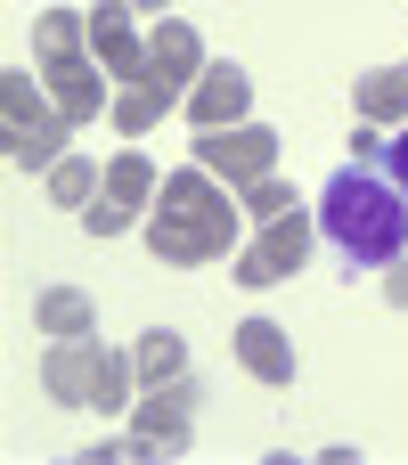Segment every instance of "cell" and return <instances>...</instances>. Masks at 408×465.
I'll list each match as a JSON object with an SVG mask.
<instances>
[{"instance_id": "cell-3", "label": "cell", "mask_w": 408, "mask_h": 465, "mask_svg": "<svg viewBox=\"0 0 408 465\" xmlns=\"http://www.w3.org/2000/svg\"><path fill=\"white\" fill-rule=\"evenodd\" d=\"M33 57H41V82H49V98L65 106V123H98L106 106H114V74L98 65V49H90V16H74V8H49L41 25H33Z\"/></svg>"}, {"instance_id": "cell-7", "label": "cell", "mask_w": 408, "mask_h": 465, "mask_svg": "<svg viewBox=\"0 0 408 465\" xmlns=\"http://www.w3.org/2000/svg\"><path fill=\"white\" fill-rule=\"evenodd\" d=\"M311 229H319V221H311L303 204H294V213H278V221H262V229L237 245V286H254V294H262V286L294 278V270L311 262Z\"/></svg>"}, {"instance_id": "cell-9", "label": "cell", "mask_w": 408, "mask_h": 465, "mask_svg": "<svg viewBox=\"0 0 408 465\" xmlns=\"http://www.w3.org/2000/svg\"><path fill=\"white\" fill-rule=\"evenodd\" d=\"M196 163H204L213 180H229V188L245 196L254 180H270V172H278V131H270V123H229V131H196Z\"/></svg>"}, {"instance_id": "cell-21", "label": "cell", "mask_w": 408, "mask_h": 465, "mask_svg": "<svg viewBox=\"0 0 408 465\" xmlns=\"http://www.w3.org/2000/svg\"><path fill=\"white\" fill-rule=\"evenodd\" d=\"M384 294H393V302L408 311V262H393V278H384Z\"/></svg>"}, {"instance_id": "cell-20", "label": "cell", "mask_w": 408, "mask_h": 465, "mask_svg": "<svg viewBox=\"0 0 408 465\" xmlns=\"http://www.w3.org/2000/svg\"><path fill=\"white\" fill-rule=\"evenodd\" d=\"M384 172H393V180H401V188H408V123H401V131H393V147H384Z\"/></svg>"}, {"instance_id": "cell-8", "label": "cell", "mask_w": 408, "mask_h": 465, "mask_svg": "<svg viewBox=\"0 0 408 465\" xmlns=\"http://www.w3.org/2000/svg\"><path fill=\"white\" fill-rule=\"evenodd\" d=\"M196 401H204V384H196V376L147 384V392H139V417H131L139 458H180V450H188V433H196Z\"/></svg>"}, {"instance_id": "cell-6", "label": "cell", "mask_w": 408, "mask_h": 465, "mask_svg": "<svg viewBox=\"0 0 408 465\" xmlns=\"http://www.w3.org/2000/svg\"><path fill=\"white\" fill-rule=\"evenodd\" d=\"M155 163L139 155V147H123V155H106V180H98V196L82 204V229L90 237H123V229H139L147 221V204H155Z\"/></svg>"}, {"instance_id": "cell-12", "label": "cell", "mask_w": 408, "mask_h": 465, "mask_svg": "<svg viewBox=\"0 0 408 465\" xmlns=\"http://www.w3.org/2000/svg\"><path fill=\"white\" fill-rule=\"evenodd\" d=\"M90 49H98V65H106L114 82H139V74H147V33L131 25V8H123V0L90 8Z\"/></svg>"}, {"instance_id": "cell-17", "label": "cell", "mask_w": 408, "mask_h": 465, "mask_svg": "<svg viewBox=\"0 0 408 465\" xmlns=\"http://www.w3.org/2000/svg\"><path fill=\"white\" fill-rule=\"evenodd\" d=\"M131 376H139V392H147V384H172V376H188V343H180L172 327H147V335L131 343Z\"/></svg>"}, {"instance_id": "cell-19", "label": "cell", "mask_w": 408, "mask_h": 465, "mask_svg": "<svg viewBox=\"0 0 408 465\" xmlns=\"http://www.w3.org/2000/svg\"><path fill=\"white\" fill-rule=\"evenodd\" d=\"M278 213H294V188L270 172V180H254V188H245V221L262 229V221H278Z\"/></svg>"}, {"instance_id": "cell-4", "label": "cell", "mask_w": 408, "mask_h": 465, "mask_svg": "<svg viewBox=\"0 0 408 465\" xmlns=\"http://www.w3.org/2000/svg\"><path fill=\"white\" fill-rule=\"evenodd\" d=\"M131 351H106L98 335H57L49 351H41V392L57 401V409H123L131 401Z\"/></svg>"}, {"instance_id": "cell-1", "label": "cell", "mask_w": 408, "mask_h": 465, "mask_svg": "<svg viewBox=\"0 0 408 465\" xmlns=\"http://www.w3.org/2000/svg\"><path fill=\"white\" fill-rule=\"evenodd\" d=\"M139 237H147V253H155L164 270H204V262H221V253L245 245V196H237L229 180H213L204 163L164 172V188H155Z\"/></svg>"}, {"instance_id": "cell-22", "label": "cell", "mask_w": 408, "mask_h": 465, "mask_svg": "<svg viewBox=\"0 0 408 465\" xmlns=\"http://www.w3.org/2000/svg\"><path fill=\"white\" fill-rule=\"evenodd\" d=\"M123 8H147V16H164V8H172V0H123Z\"/></svg>"}, {"instance_id": "cell-11", "label": "cell", "mask_w": 408, "mask_h": 465, "mask_svg": "<svg viewBox=\"0 0 408 465\" xmlns=\"http://www.w3.org/2000/svg\"><path fill=\"white\" fill-rule=\"evenodd\" d=\"M204 65H213V57H204V33H196L188 16H155V33H147V74H164V82L188 98Z\"/></svg>"}, {"instance_id": "cell-2", "label": "cell", "mask_w": 408, "mask_h": 465, "mask_svg": "<svg viewBox=\"0 0 408 465\" xmlns=\"http://www.w3.org/2000/svg\"><path fill=\"white\" fill-rule=\"evenodd\" d=\"M319 237L352 270H393L401 245H408V188L384 163H343L319 188Z\"/></svg>"}, {"instance_id": "cell-10", "label": "cell", "mask_w": 408, "mask_h": 465, "mask_svg": "<svg viewBox=\"0 0 408 465\" xmlns=\"http://www.w3.org/2000/svg\"><path fill=\"white\" fill-rule=\"evenodd\" d=\"M180 114H188L196 131H229V123H254V74H245L237 57H213V65L196 74V90L180 98Z\"/></svg>"}, {"instance_id": "cell-18", "label": "cell", "mask_w": 408, "mask_h": 465, "mask_svg": "<svg viewBox=\"0 0 408 465\" xmlns=\"http://www.w3.org/2000/svg\"><path fill=\"white\" fill-rule=\"evenodd\" d=\"M98 180H106V163H90V155H57V163H49V196L74 204V213L98 196Z\"/></svg>"}, {"instance_id": "cell-14", "label": "cell", "mask_w": 408, "mask_h": 465, "mask_svg": "<svg viewBox=\"0 0 408 465\" xmlns=\"http://www.w3.org/2000/svg\"><path fill=\"white\" fill-rule=\"evenodd\" d=\"M180 106V90L164 82V74H139V82H114V106H106V123L123 131V139H147L164 114Z\"/></svg>"}, {"instance_id": "cell-15", "label": "cell", "mask_w": 408, "mask_h": 465, "mask_svg": "<svg viewBox=\"0 0 408 465\" xmlns=\"http://www.w3.org/2000/svg\"><path fill=\"white\" fill-rule=\"evenodd\" d=\"M352 106H360V123H376V131H401L408 123V65L360 74V82H352Z\"/></svg>"}, {"instance_id": "cell-16", "label": "cell", "mask_w": 408, "mask_h": 465, "mask_svg": "<svg viewBox=\"0 0 408 465\" xmlns=\"http://www.w3.org/2000/svg\"><path fill=\"white\" fill-rule=\"evenodd\" d=\"M33 327L41 335H98V302L82 286H49V294H33Z\"/></svg>"}, {"instance_id": "cell-13", "label": "cell", "mask_w": 408, "mask_h": 465, "mask_svg": "<svg viewBox=\"0 0 408 465\" xmlns=\"http://www.w3.org/2000/svg\"><path fill=\"white\" fill-rule=\"evenodd\" d=\"M237 368H245V376H262V384H294V376H303L294 335H286L278 319H245V327H237Z\"/></svg>"}, {"instance_id": "cell-5", "label": "cell", "mask_w": 408, "mask_h": 465, "mask_svg": "<svg viewBox=\"0 0 408 465\" xmlns=\"http://www.w3.org/2000/svg\"><path fill=\"white\" fill-rule=\"evenodd\" d=\"M0 123H8V163L16 172H49L57 155H65V106L49 98V82L41 74H25V65H0Z\"/></svg>"}]
</instances>
